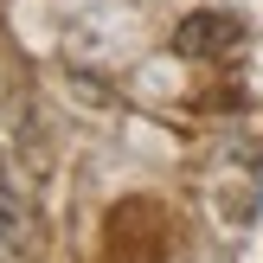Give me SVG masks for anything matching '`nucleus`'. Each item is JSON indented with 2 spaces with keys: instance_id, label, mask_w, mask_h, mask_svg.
I'll return each mask as SVG.
<instances>
[{
  "instance_id": "obj_2",
  "label": "nucleus",
  "mask_w": 263,
  "mask_h": 263,
  "mask_svg": "<svg viewBox=\"0 0 263 263\" xmlns=\"http://www.w3.org/2000/svg\"><path fill=\"white\" fill-rule=\"evenodd\" d=\"M20 238H26V205H20V193H13V180L0 174V257L20 251Z\"/></svg>"
},
{
  "instance_id": "obj_1",
  "label": "nucleus",
  "mask_w": 263,
  "mask_h": 263,
  "mask_svg": "<svg viewBox=\"0 0 263 263\" xmlns=\"http://www.w3.org/2000/svg\"><path fill=\"white\" fill-rule=\"evenodd\" d=\"M174 51H180V58H193V64L238 58V51H244V20H238V13H218V7L186 13V20L174 26Z\"/></svg>"
}]
</instances>
